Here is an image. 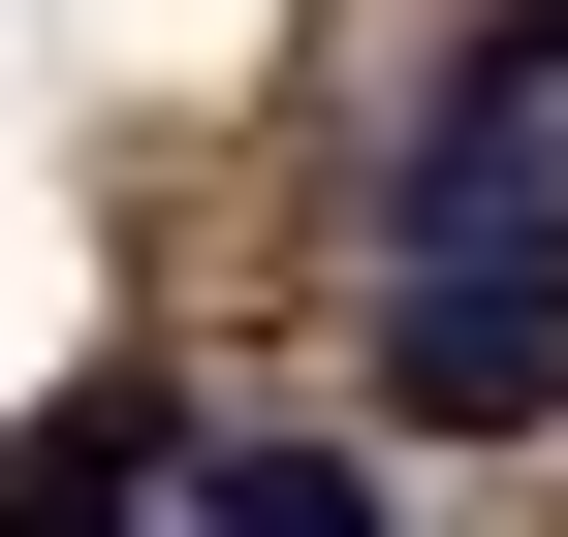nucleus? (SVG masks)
I'll return each mask as SVG.
<instances>
[{
  "label": "nucleus",
  "instance_id": "1",
  "mask_svg": "<svg viewBox=\"0 0 568 537\" xmlns=\"http://www.w3.org/2000/svg\"><path fill=\"white\" fill-rule=\"evenodd\" d=\"M379 412L410 443H537L568 412V253H410L379 285Z\"/></svg>",
  "mask_w": 568,
  "mask_h": 537
},
{
  "label": "nucleus",
  "instance_id": "2",
  "mask_svg": "<svg viewBox=\"0 0 568 537\" xmlns=\"http://www.w3.org/2000/svg\"><path fill=\"white\" fill-rule=\"evenodd\" d=\"M190 537H379V443H190Z\"/></svg>",
  "mask_w": 568,
  "mask_h": 537
}]
</instances>
